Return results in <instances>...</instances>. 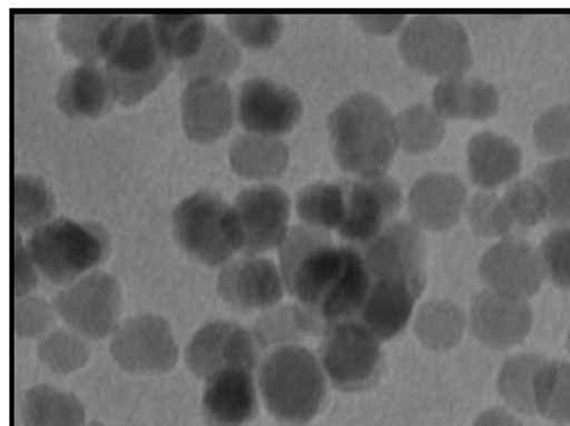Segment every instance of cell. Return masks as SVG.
I'll list each match as a JSON object with an SVG mask.
<instances>
[{
    "label": "cell",
    "mask_w": 570,
    "mask_h": 426,
    "mask_svg": "<svg viewBox=\"0 0 570 426\" xmlns=\"http://www.w3.org/2000/svg\"><path fill=\"white\" fill-rule=\"evenodd\" d=\"M278 252L285 288L297 303L298 327L323 334L358 319L371 277L357 246H337L326 231L299 226L289 230Z\"/></svg>",
    "instance_id": "obj_1"
},
{
    "label": "cell",
    "mask_w": 570,
    "mask_h": 426,
    "mask_svg": "<svg viewBox=\"0 0 570 426\" xmlns=\"http://www.w3.org/2000/svg\"><path fill=\"white\" fill-rule=\"evenodd\" d=\"M327 136L338 166L357 178L386 175L401 147L396 117L381 98L365 92L332 111Z\"/></svg>",
    "instance_id": "obj_2"
},
{
    "label": "cell",
    "mask_w": 570,
    "mask_h": 426,
    "mask_svg": "<svg viewBox=\"0 0 570 426\" xmlns=\"http://www.w3.org/2000/svg\"><path fill=\"white\" fill-rule=\"evenodd\" d=\"M117 103L135 106L164 82L174 61L160 47L151 16L114 14L99 39Z\"/></svg>",
    "instance_id": "obj_3"
},
{
    "label": "cell",
    "mask_w": 570,
    "mask_h": 426,
    "mask_svg": "<svg viewBox=\"0 0 570 426\" xmlns=\"http://www.w3.org/2000/svg\"><path fill=\"white\" fill-rule=\"evenodd\" d=\"M258 387L268 412L291 425L312 420L326 396L325 373L317 357L295 345L276 347L263 358Z\"/></svg>",
    "instance_id": "obj_4"
},
{
    "label": "cell",
    "mask_w": 570,
    "mask_h": 426,
    "mask_svg": "<svg viewBox=\"0 0 570 426\" xmlns=\"http://www.w3.org/2000/svg\"><path fill=\"white\" fill-rule=\"evenodd\" d=\"M179 248L208 267H223L244 249V235L233 205L209 189L184 198L171 214Z\"/></svg>",
    "instance_id": "obj_5"
},
{
    "label": "cell",
    "mask_w": 570,
    "mask_h": 426,
    "mask_svg": "<svg viewBox=\"0 0 570 426\" xmlns=\"http://www.w3.org/2000/svg\"><path fill=\"white\" fill-rule=\"evenodd\" d=\"M27 244L39 274L59 286L92 273L107 249L99 229L66 217L53 218L33 230Z\"/></svg>",
    "instance_id": "obj_6"
},
{
    "label": "cell",
    "mask_w": 570,
    "mask_h": 426,
    "mask_svg": "<svg viewBox=\"0 0 570 426\" xmlns=\"http://www.w3.org/2000/svg\"><path fill=\"white\" fill-rule=\"evenodd\" d=\"M400 49L412 69L440 80L466 76L473 65L469 34L452 16L413 17L403 28Z\"/></svg>",
    "instance_id": "obj_7"
},
{
    "label": "cell",
    "mask_w": 570,
    "mask_h": 426,
    "mask_svg": "<svg viewBox=\"0 0 570 426\" xmlns=\"http://www.w3.org/2000/svg\"><path fill=\"white\" fill-rule=\"evenodd\" d=\"M52 305L57 318L89 341L111 338L122 323V288L108 273L92 271L63 286Z\"/></svg>",
    "instance_id": "obj_8"
},
{
    "label": "cell",
    "mask_w": 570,
    "mask_h": 426,
    "mask_svg": "<svg viewBox=\"0 0 570 426\" xmlns=\"http://www.w3.org/2000/svg\"><path fill=\"white\" fill-rule=\"evenodd\" d=\"M320 349L322 368L344 392L371 387L383 370L381 340L358 320L326 329Z\"/></svg>",
    "instance_id": "obj_9"
},
{
    "label": "cell",
    "mask_w": 570,
    "mask_h": 426,
    "mask_svg": "<svg viewBox=\"0 0 570 426\" xmlns=\"http://www.w3.org/2000/svg\"><path fill=\"white\" fill-rule=\"evenodd\" d=\"M109 341V354L124 371L163 375L177 366L180 348L169 323L153 313L124 320Z\"/></svg>",
    "instance_id": "obj_10"
},
{
    "label": "cell",
    "mask_w": 570,
    "mask_h": 426,
    "mask_svg": "<svg viewBox=\"0 0 570 426\" xmlns=\"http://www.w3.org/2000/svg\"><path fill=\"white\" fill-rule=\"evenodd\" d=\"M266 349L254 329L215 320L194 333L184 355L187 369L206 380L226 369L253 373L259 368Z\"/></svg>",
    "instance_id": "obj_11"
},
{
    "label": "cell",
    "mask_w": 570,
    "mask_h": 426,
    "mask_svg": "<svg viewBox=\"0 0 570 426\" xmlns=\"http://www.w3.org/2000/svg\"><path fill=\"white\" fill-rule=\"evenodd\" d=\"M345 217L338 235L361 246L377 237L403 205L400 185L387 175L344 181Z\"/></svg>",
    "instance_id": "obj_12"
},
{
    "label": "cell",
    "mask_w": 570,
    "mask_h": 426,
    "mask_svg": "<svg viewBox=\"0 0 570 426\" xmlns=\"http://www.w3.org/2000/svg\"><path fill=\"white\" fill-rule=\"evenodd\" d=\"M233 207L243 230L245 256L278 249L291 230V198L275 185L259 184L240 190Z\"/></svg>",
    "instance_id": "obj_13"
},
{
    "label": "cell",
    "mask_w": 570,
    "mask_h": 426,
    "mask_svg": "<svg viewBox=\"0 0 570 426\" xmlns=\"http://www.w3.org/2000/svg\"><path fill=\"white\" fill-rule=\"evenodd\" d=\"M302 116L301 97L287 85L255 77L238 88L236 118L247 132L281 138L299 123Z\"/></svg>",
    "instance_id": "obj_14"
},
{
    "label": "cell",
    "mask_w": 570,
    "mask_h": 426,
    "mask_svg": "<svg viewBox=\"0 0 570 426\" xmlns=\"http://www.w3.org/2000/svg\"><path fill=\"white\" fill-rule=\"evenodd\" d=\"M180 107L187 138L200 145L225 138L236 118V101L224 79L199 77L187 81Z\"/></svg>",
    "instance_id": "obj_15"
},
{
    "label": "cell",
    "mask_w": 570,
    "mask_h": 426,
    "mask_svg": "<svg viewBox=\"0 0 570 426\" xmlns=\"http://www.w3.org/2000/svg\"><path fill=\"white\" fill-rule=\"evenodd\" d=\"M284 289L279 267L261 256L232 259L216 281L218 297L239 311L272 309L283 299Z\"/></svg>",
    "instance_id": "obj_16"
},
{
    "label": "cell",
    "mask_w": 570,
    "mask_h": 426,
    "mask_svg": "<svg viewBox=\"0 0 570 426\" xmlns=\"http://www.w3.org/2000/svg\"><path fill=\"white\" fill-rule=\"evenodd\" d=\"M425 286V275L371 279L358 321L381 341L399 335L409 324L416 299Z\"/></svg>",
    "instance_id": "obj_17"
},
{
    "label": "cell",
    "mask_w": 570,
    "mask_h": 426,
    "mask_svg": "<svg viewBox=\"0 0 570 426\" xmlns=\"http://www.w3.org/2000/svg\"><path fill=\"white\" fill-rule=\"evenodd\" d=\"M358 248L371 279L425 275V241L412 222L393 220L377 237Z\"/></svg>",
    "instance_id": "obj_18"
},
{
    "label": "cell",
    "mask_w": 570,
    "mask_h": 426,
    "mask_svg": "<svg viewBox=\"0 0 570 426\" xmlns=\"http://www.w3.org/2000/svg\"><path fill=\"white\" fill-rule=\"evenodd\" d=\"M202 408L208 426H245L257 415L253 373L226 369L205 380Z\"/></svg>",
    "instance_id": "obj_19"
},
{
    "label": "cell",
    "mask_w": 570,
    "mask_h": 426,
    "mask_svg": "<svg viewBox=\"0 0 570 426\" xmlns=\"http://www.w3.org/2000/svg\"><path fill=\"white\" fill-rule=\"evenodd\" d=\"M56 103L71 119H96L117 103L111 81L97 63H82L66 71L57 87Z\"/></svg>",
    "instance_id": "obj_20"
},
{
    "label": "cell",
    "mask_w": 570,
    "mask_h": 426,
    "mask_svg": "<svg viewBox=\"0 0 570 426\" xmlns=\"http://www.w3.org/2000/svg\"><path fill=\"white\" fill-rule=\"evenodd\" d=\"M519 145L495 131H480L468 146V167L472 182L482 190L512 184L522 168Z\"/></svg>",
    "instance_id": "obj_21"
},
{
    "label": "cell",
    "mask_w": 570,
    "mask_h": 426,
    "mask_svg": "<svg viewBox=\"0 0 570 426\" xmlns=\"http://www.w3.org/2000/svg\"><path fill=\"white\" fill-rule=\"evenodd\" d=\"M433 108L446 119L485 121L498 113V88L488 80L456 76L441 79L433 89Z\"/></svg>",
    "instance_id": "obj_22"
},
{
    "label": "cell",
    "mask_w": 570,
    "mask_h": 426,
    "mask_svg": "<svg viewBox=\"0 0 570 426\" xmlns=\"http://www.w3.org/2000/svg\"><path fill=\"white\" fill-rule=\"evenodd\" d=\"M482 268L499 287H509L507 295L513 298V287H537L543 275L539 251L515 236L495 244L482 261Z\"/></svg>",
    "instance_id": "obj_23"
},
{
    "label": "cell",
    "mask_w": 570,
    "mask_h": 426,
    "mask_svg": "<svg viewBox=\"0 0 570 426\" xmlns=\"http://www.w3.org/2000/svg\"><path fill=\"white\" fill-rule=\"evenodd\" d=\"M466 188L453 174H424L411 190V204L421 209L428 224L438 228L451 227L465 206Z\"/></svg>",
    "instance_id": "obj_24"
},
{
    "label": "cell",
    "mask_w": 570,
    "mask_h": 426,
    "mask_svg": "<svg viewBox=\"0 0 570 426\" xmlns=\"http://www.w3.org/2000/svg\"><path fill=\"white\" fill-rule=\"evenodd\" d=\"M229 161L238 177L249 181H269L287 169L289 149L279 138L246 132L233 141Z\"/></svg>",
    "instance_id": "obj_25"
},
{
    "label": "cell",
    "mask_w": 570,
    "mask_h": 426,
    "mask_svg": "<svg viewBox=\"0 0 570 426\" xmlns=\"http://www.w3.org/2000/svg\"><path fill=\"white\" fill-rule=\"evenodd\" d=\"M24 426H83L86 409L72 393L49 385L32 387L21 400Z\"/></svg>",
    "instance_id": "obj_26"
},
{
    "label": "cell",
    "mask_w": 570,
    "mask_h": 426,
    "mask_svg": "<svg viewBox=\"0 0 570 426\" xmlns=\"http://www.w3.org/2000/svg\"><path fill=\"white\" fill-rule=\"evenodd\" d=\"M151 19L161 49L174 62H185L202 51L210 26L204 14L159 12Z\"/></svg>",
    "instance_id": "obj_27"
},
{
    "label": "cell",
    "mask_w": 570,
    "mask_h": 426,
    "mask_svg": "<svg viewBox=\"0 0 570 426\" xmlns=\"http://www.w3.org/2000/svg\"><path fill=\"white\" fill-rule=\"evenodd\" d=\"M296 211L306 227L338 231L345 217L344 181H318L304 187L296 196Z\"/></svg>",
    "instance_id": "obj_28"
},
{
    "label": "cell",
    "mask_w": 570,
    "mask_h": 426,
    "mask_svg": "<svg viewBox=\"0 0 570 426\" xmlns=\"http://www.w3.org/2000/svg\"><path fill=\"white\" fill-rule=\"evenodd\" d=\"M240 61L243 56L233 37L222 28L210 24L202 51L183 62L180 75L186 82L199 77L226 80L235 73Z\"/></svg>",
    "instance_id": "obj_29"
},
{
    "label": "cell",
    "mask_w": 570,
    "mask_h": 426,
    "mask_svg": "<svg viewBox=\"0 0 570 426\" xmlns=\"http://www.w3.org/2000/svg\"><path fill=\"white\" fill-rule=\"evenodd\" d=\"M14 230L33 231L51 219L56 211V198L39 177L16 174L12 182Z\"/></svg>",
    "instance_id": "obj_30"
},
{
    "label": "cell",
    "mask_w": 570,
    "mask_h": 426,
    "mask_svg": "<svg viewBox=\"0 0 570 426\" xmlns=\"http://www.w3.org/2000/svg\"><path fill=\"white\" fill-rule=\"evenodd\" d=\"M89 343L68 327L52 329L39 340L38 360L53 374H76L91 360L92 350Z\"/></svg>",
    "instance_id": "obj_31"
},
{
    "label": "cell",
    "mask_w": 570,
    "mask_h": 426,
    "mask_svg": "<svg viewBox=\"0 0 570 426\" xmlns=\"http://www.w3.org/2000/svg\"><path fill=\"white\" fill-rule=\"evenodd\" d=\"M114 14H62L57 21V37L63 51L82 63L101 60L99 39Z\"/></svg>",
    "instance_id": "obj_32"
},
{
    "label": "cell",
    "mask_w": 570,
    "mask_h": 426,
    "mask_svg": "<svg viewBox=\"0 0 570 426\" xmlns=\"http://www.w3.org/2000/svg\"><path fill=\"white\" fill-rule=\"evenodd\" d=\"M400 145L410 152H423L440 146L446 136L445 119L433 107L415 105L396 117Z\"/></svg>",
    "instance_id": "obj_33"
},
{
    "label": "cell",
    "mask_w": 570,
    "mask_h": 426,
    "mask_svg": "<svg viewBox=\"0 0 570 426\" xmlns=\"http://www.w3.org/2000/svg\"><path fill=\"white\" fill-rule=\"evenodd\" d=\"M533 403L540 413L550 418L558 416L566 406L570 416V365L550 361L537 367L533 376Z\"/></svg>",
    "instance_id": "obj_34"
},
{
    "label": "cell",
    "mask_w": 570,
    "mask_h": 426,
    "mask_svg": "<svg viewBox=\"0 0 570 426\" xmlns=\"http://www.w3.org/2000/svg\"><path fill=\"white\" fill-rule=\"evenodd\" d=\"M547 201V218L570 224V156L557 157L535 170L534 177Z\"/></svg>",
    "instance_id": "obj_35"
},
{
    "label": "cell",
    "mask_w": 570,
    "mask_h": 426,
    "mask_svg": "<svg viewBox=\"0 0 570 426\" xmlns=\"http://www.w3.org/2000/svg\"><path fill=\"white\" fill-rule=\"evenodd\" d=\"M225 21L233 39L255 51L273 48L284 29L282 17L272 13H233Z\"/></svg>",
    "instance_id": "obj_36"
},
{
    "label": "cell",
    "mask_w": 570,
    "mask_h": 426,
    "mask_svg": "<svg viewBox=\"0 0 570 426\" xmlns=\"http://www.w3.org/2000/svg\"><path fill=\"white\" fill-rule=\"evenodd\" d=\"M514 228L531 229L547 218V201L534 178L513 181L501 198Z\"/></svg>",
    "instance_id": "obj_37"
},
{
    "label": "cell",
    "mask_w": 570,
    "mask_h": 426,
    "mask_svg": "<svg viewBox=\"0 0 570 426\" xmlns=\"http://www.w3.org/2000/svg\"><path fill=\"white\" fill-rule=\"evenodd\" d=\"M537 148L547 156H570V106L548 108L533 127Z\"/></svg>",
    "instance_id": "obj_38"
},
{
    "label": "cell",
    "mask_w": 570,
    "mask_h": 426,
    "mask_svg": "<svg viewBox=\"0 0 570 426\" xmlns=\"http://www.w3.org/2000/svg\"><path fill=\"white\" fill-rule=\"evenodd\" d=\"M57 318L53 305L36 295L16 299L13 305V330L17 339H41L52 330Z\"/></svg>",
    "instance_id": "obj_39"
},
{
    "label": "cell",
    "mask_w": 570,
    "mask_h": 426,
    "mask_svg": "<svg viewBox=\"0 0 570 426\" xmlns=\"http://www.w3.org/2000/svg\"><path fill=\"white\" fill-rule=\"evenodd\" d=\"M539 256L543 275L560 288L570 290V224L544 237Z\"/></svg>",
    "instance_id": "obj_40"
},
{
    "label": "cell",
    "mask_w": 570,
    "mask_h": 426,
    "mask_svg": "<svg viewBox=\"0 0 570 426\" xmlns=\"http://www.w3.org/2000/svg\"><path fill=\"white\" fill-rule=\"evenodd\" d=\"M470 217L474 230L485 237L507 238L514 230L513 222L503 207L501 198L492 192L478 194L470 205Z\"/></svg>",
    "instance_id": "obj_41"
},
{
    "label": "cell",
    "mask_w": 570,
    "mask_h": 426,
    "mask_svg": "<svg viewBox=\"0 0 570 426\" xmlns=\"http://www.w3.org/2000/svg\"><path fill=\"white\" fill-rule=\"evenodd\" d=\"M39 271L20 231L13 237V296L14 299L33 295L39 280Z\"/></svg>",
    "instance_id": "obj_42"
},
{
    "label": "cell",
    "mask_w": 570,
    "mask_h": 426,
    "mask_svg": "<svg viewBox=\"0 0 570 426\" xmlns=\"http://www.w3.org/2000/svg\"><path fill=\"white\" fill-rule=\"evenodd\" d=\"M356 20L361 27L370 33L387 34L392 31H396L404 24L405 17L402 14H358Z\"/></svg>",
    "instance_id": "obj_43"
},
{
    "label": "cell",
    "mask_w": 570,
    "mask_h": 426,
    "mask_svg": "<svg viewBox=\"0 0 570 426\" xmlns=\"http://www.w3.org/2000/svg\"><path fill=\"white\" fill-rule=\"evenodd\" d=\"M83 426H108L100 422L86 423Z\"/></svg>",
    "instance_id": "obj_44"
}]
</instances>
